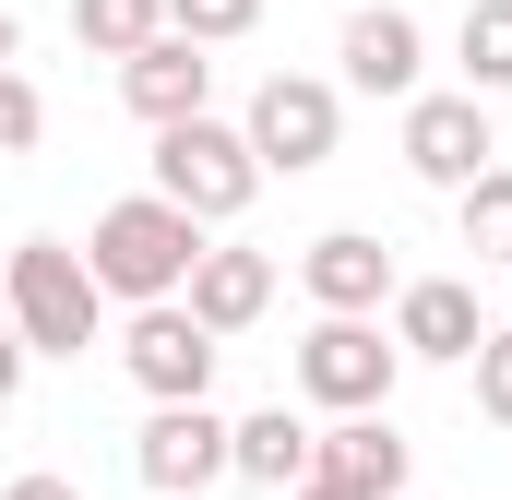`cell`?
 <instances>
[{
	"label": "cell",
	"mask_w": 512,
	"mask_h": 500,
	"mask_svg": "<svg viewBox=\"0 0 512 500\" xmlns=\"http://www.w3.org/2000/svg\"><path fill=\"white\" fill-rule=\"evenodd\" d=\"M191 262H203V215H179L167 191H131L96 215V250H84V274H96V298H179L191 286Z\"/></svg>",
	"instance_id": "cell-1"
},
{
	"label": "cell",
	"mask_w": 512,
	"mask_h": 500,
	"mask_svg": "<svg viewBox=\"0 0 512 500\" xmlns=\"http://www.w3.org/2000/svg\"><path fill=\"white\" fill-rule=\"evenodd\" d=\"M155 191L179 203V215H203V227H227V215H251L262 191V155L239 120H215V108H191V120L155 131Z\"/></svg>",
	"instance_id": "cell-2"
},
{
	"label": "cell",
	"mask_w": 512,
	"mask_h": 500,
	"mask_svg": "<svg viewBox=\"0 0 512 500\" xmlns=\"http://www.w3.org/2000/svg\"><path fill=\"white\" fill-rule=\"evenodd\" d=\"M393 381H405V346H393L382 310H322V322L298 334V393H310V405H334V417L393 405Z\"/></svg>",
	"instance_id": "cell-3"
},
{
	"label": "cell",
	"mask_w": 512,
	"mask_h": 500,
	"mask_svg": "<svg viewBox=\"0 0 512 500\" xmlns=\"http://www.w3.org/2000/svg\"><path fill=\"white\" fill-rule=\"evenodd\" d=\"M12 334L36 358H96V274H84V250H60V239L12 250Z\"/></svg>",
	"instance_id": "cell-4"
},
{
	"label": "cell",
	"mask_w": 512,
	"mask_h": 500,
	"mask_svg": "<svg viewBox=\"0 0 512 500\" xmlns=\"http://www.w3.org/2000/svg\"><path fill=\"white\" fill-rule=\"evenodd\" d=\"M215 358H227V334H203L191 322V298H143L120 334V370L155 393V405H179V393H215Z\"/></svg>",
	"instance_id": "cell-5"
},
{
	"label": "cell",
	"mask_w": 512,
	"mask_h": 500,
	"mask_svg": "<svg viewBox=\"0 0 512 500\" xmlns=\"http://www.w3.org/2000/svg\"><path fill=\"white\" fill-rule=\"evenodd\" d=\"M251 155H262V179H274V167H286V179H310V167H322V155H334V131H346V96H334V84H310V72H274V84H262L251 96Z\"/></svg>",
	"instance_id": "cell-6"
},
{
	"label": "cell",
	"mask_w": 512,
	"mask_h": 500,
	"mask_svg": "<svg viewBox=\"0 0 512 500\" xmlns=\"http://www.w3.org/2000/svg\"><path fill=\"white\" fill-rule=\"evenodd\" d=\"M131 477H143L155 500H191V489H215V477H227V417H215L203 393L155 405V417H143V441H131Z\"/></svg>",
	"instance_id": "cell-7"
},
{
	"label": "cell",
	"mask_w": 512,
	"mask_h": 500,
	"mask_svg": "<svg viewBox=\"0 0 512 500\" xmlns=\"http://www.w3.org/2000/svg\"><path fill=\"white\" fill-rule=\"evenodd\" d=\"M405 167H417L429 191H465L477 167H501L489 96H405Z\"/></svg>",
	"instance_id": "cell-8"
},
{
	"label": "cell",
	"mask_w": 512,
	"mask_h": 500,
	"mask_svg": "<svg viewBox=\"0 0 512 500\" xmlns=\"http://www.w3.org/2000/svg\"><path fill=\"white\" fill-rule=\"evenodd\" d=\"M477 334H489V310H477V286H465V274H405V286H393V346H405V358L465 370V358H477Z\"/></svg>",
	"instance_id": "cell-9"
},
{
	"label": "cell",
	"mask_w": 512,
	"mask_h": 500,
	"mask_svg": "<svg viewBox=\"0 0 512 500\" xmlns=\"http://www.w3.org/2000/svg\"><path fill=\"white\" fill-rule=\"evenodd\" d=\"M203 96H215V60H203V36H179V24H155V36H143V48L120 60V108H131L143 131L191 120Z\"/></svg>",
	"instance_id": "cell-10"
},
{
	"label": "cell",
	"mask_w": 512,
	"mask_h": 500,
	"mask_svg": "<svg viewBox=\"0 0 512 500\" xmlns=\"http://www.w3.org/2000/svg\"><path fill=\"white\" fill-rule=\"evenodd\" d=\"M334 60H346V84H358V96H417V60H429V36H417V12L370 0V12H346Z\"/></svg>",
	"instance_id": "cell-11"
},
{
	"label": "cell",
	"mask_w": 512,
	"mask_h": 500,
	"mask_svg": "<svg viewBox=\"0 0 512 500\" xmlns=\"http://www.w3.org/2000/svg\"><path fill=\"white\" fill-rule=\"evenodd\" d=\"M298 286H310L322 310H382L405 274H393V250L370 239V227H334V239H310V250H298Z\"/></svg>",
	"instance_id": "cell-12"
},
{
	"label": "cell",
	"mask_w": 512,
	"mask_h": 500,
	"mask_svg": "<svg viewBox=\"0 0 512 500\" xmlns=\"http://www.w3.org/2000/svg\"><path fill=\"white\" fill-rule=\"evenodd\" d=\"M179 298H191L203 334H251L262 310H274V262H262V250H215V239H203V262H191Z\"/></svg>",
	"instance_id": "cell-13"
},
{
	"label": "cell",
	"mask_w": 512,
	"mask_h": 500,
	"mask_svg": "<svg viewBox=\"0 0 512 500\" xmlns=\"http://www.w3.org/2000/svg\"><path fill=\"white\" fill-rule=\"evenodd\" d=\"M310 453H322V429H310V417H286V405L227 417V477H251V489H274V500L310 477Z\"/></svg>",
	"instance_id": "cell-14"
},
{
	"label": "cell",
	"mask_w": 512,
	"mask_h": 500,
	"mask_svg": "<svg viewBox=\"0 0 512 500\" xmlns=\"http://www.w3.org/2000/svg\"><path fill=\"white\" fill-rule=\"evenodd\" d=\"M322 477H346V489H370V500H405V429H393L382 405H358V417H334L322 429V453H310Z\"/></svg>",
	"instance_id": "cell-15"
},
{
	"label": "cell",
	"mask_w": 512,
	"mask_h": 500,
	"mask_svg": "<svg viewBox=\"0 0 512 500\" xmlns=\"http://www.w3.org/2000/svg\"><path fill=\"white\" fill-rule=\"evenodd\" d=\"M453 60H465V96H512V0H465Z\"/></svg>",
	"instance_id": "cell-16"
},
{
	"label": "cell",
	"mask_w": 512,
	"mask_h": 500,
	"mask_svg": "<svg viewBox=\"0 0 512 500\" xmlns=\"http://www.w3.org/2000/svg\"><path fill=\"white\" fill-rule=\"evenodd\" d=\"M155 24H167V0H72V36H84L96 60H131Z\"/></svg>",
	"instance_id": "cell-17"
},
{
	"label": "cell",
	"mask_w": 512,
	"mask_h": 500,
	"mask_svg": "<svg viewBox=\"0 0 512 500\" xmlns=\"http://www.w3.org/2000/svg\"><path fill=\"white\" fill-rule=\"evenodd\" d=\"M453 203H465V250L477 262H512V167H477Z\"/></svg>",
	"instance_id": "cell-18"
},
{
	"label": "cell",
	"mask_w": 512,
	"mask_h": 500,
	"mask_svg": "<svg viewBox=\"0 0 512 500\" xmlns=\"http://www.w3.org/2000/svg\"><path fill=\"white\" fill-rule=\"evenodd\" d=\"M465 370H477V417H489V429H512V322H489V334H477V358H465Z\"/></svg>",
	"instance_id": "cell-19"
},
{
	"label": "cell",
	"mask_w": 512,
	"mask_h": 500,
	"mask_svg": "<svg viewBox=\"0 0 512 500\" xmlns=\"http://www.w3.org/2000/svg\"><path fill=\"white\" fill-rule=\"evenodd\" d=\"M167 24L203 36V48H227V36H251V24H262V0H167Z\"/></svg>",
	"instance_id": "cell-20"
},
{
	"label": "cell",
	"mask_w": 512,
	"mask_h": 500,
	"mask_svg": "<svg viewBox=\"0 0 512 500\" xmlns=\"http://www.w3.org/2000/svg\"><path fill=\"white\" fill-rule=\"evenodd\" d=\"M36 131H48V96L24 72H0V155H36Z\"/></svg>",
	"instance_id": "cell-21"
},
{
	"label": "cell",
	"mask_w": 512,
	"mask_h": 500,
	"mask_svg": "<svg viewBox=\"0 0 512 500\" xmlns=\"http://www.w3.org/2000/svg\"><path fill=\"white\" fill-rule=\"evenodd\" d=\"M24 358H36V346H24V334H12V322H0V405H12V393H24Z\"/></svg>",
	"instance_id": "cell-22"
},
{
	"label": "cell",
	"mask_w": 512,
	"mask_h": 500,
	"mask_svg": "<svg viewBox=\"0 0 512 500\" xmlns=\"http://www.w3.org/2000/svg\"><path fill=\"white\" fill-rule=\"evenodd\" d=\"M0 500H84V489H72V477H12Z\"/></svg>",
	"instance_id": "cell-23"
},
{
	"label": "cell",
	"mask_w": 512,
	"mask_h": 500,
	"mask_svg": "<svg viewBox=\"0 0 512 500\" xmlns=\"http://www.w3.org/2000/svg\"><path fill=\"white\" fill-rule=\"evenodd\" d=\"M286 500H370V489H346V477H322V465H310V477H298Z\"/></svg>",
	"instance_id": "cell-24"
},
{
	"label": "cell",
	"mask_w": 512,
	"mask_h": 500,
	"mask_svg": "<svg viewBox=\"0 0 512 500\" xmlns=\"http://www.w3.org/2000/svg\"><path fill=\"white\" fill-rule=\"evenodd\" d=\"M12 60H24V24H12V12H0V72H12Z\"/></svg>",
	"instance_id": "cell-25"
}]
</instances>
